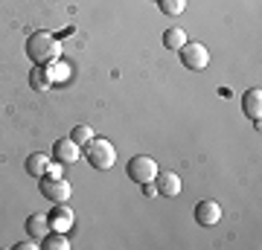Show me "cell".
I'll use <instances>...</instances> for the list:
<instances>
[{
  "mask_svg": "<svg viewBox=\"0 0 262 250\" xmlns=\"http://www.w3.org/2000/svg\"><path fill=\"white\" fill-rule=\"evenodd\" d=\"M29 87L38 90V93H47L50 87H53V79H50V73H47L44 64H35L32 70H29Z\"/></svg>",
  "mask_w": 262,
  "mask_h": 250,
  "instance_id": "7c38bea8",
  "label": "cell"
},
{
  "mask_svg": "<svg viewBox=\"0 0 262 250\" xmlns=\"http://www.w3.org/2000/svg\"><path fill=\"white\" fill-rule=\"evenodd\" d=\"M64 70H67V67L56 64V67H53V70H47V73H50V79H53V82H56V79H64Z\"/></svg>",
  "mask_w": 262,
  "mask_h": 250,
  "instance_id": "d6986e66",
  "label": "cell"
},
{
  "mask_svg": "<svg viewBox=\"0 0 262 250\" xmlns=\"http://www.w3.org/2000/svg\"><path fill=\"white\" fill-rule=\"evenodd\" d=\"M15 250H41V241H38V239H32V236H29V239L18 241V244H15Z\"/></svg>",
  "mask_w": 262,
  "mask_h": 250,
  "instance_id": "ac0fdd59",
  "label": "cell"
},
{
  "mask_svg": "<svg viewBox=\"0 0 262 250\" xmlns=\"http://www.w3.org/2000/svg\"><path fill=\"white\" fill-rule=\"evenodd\" d=\"M27 56L35 61V64H53L58 56H61V44L50 32H32L27 41Z\"/></svg>",
  "mask_w": 262,
  "mask_h": 250,
  "instance_id": "6da1fadb",
  "label": "cell"
},
{
  "mask_svg": "<svg viewBox=\"0 0 262 250\" xmlns=\"http://www.w3.org/2000/svg\"><path fill=\"white\" fill-rule=\"evenodd\" d=\"M195 221L201 227H215V224L222 221V207L215 204V201H198L195 204Z\"/></svg>",
  "mask_w": 262,
  "mask_h": 250,
  "instance_id": "ba28073f",
  "label": "cell"
},
{
  "mask_svg": "<svg viewBox=\"0 0 262 250\" xmlns=\"http://www.w3.org/2000/svg\"><path fill=\"white\" fill-rule=\"evenodd\" d=\"M242 111H245L248 120L259 122V117H262V90L259 87H251V90L242 96Z\"/></svg>",
  "mask_w": 262,
  "mask_h": 250,
  "instance_id": "30bf717a",
  "label": "cell"
},
{
  "mask_svg": "<svg viewBox=\"0 0 262 250\" xmlns=\"http://www.w3.org/2000/svg\"><path fill=\"white\" fill-rule=\"evenodd\" d=\"M41 195L53 204H67L70 195H73V186L67 184L64 177H41Z\"/></svg>",
  "mask_w": 262,
  "mask_h": 250,
  "instance_id": "5b68a950",
  "label": "cell"
},
{
  "mask_svg": "<svg viewBox=\"0 0 262 250\" xmlns=\"http://www.w3.org/2000/svg\"><path fill=\"white\" fill-rule=\"evenodd\" d=\"M84 157H88V163L94 169H111L114 163H117V148H114L111 140L105 137H94L91 143H88V151H84Z\"/></svg>",
  "mask_w": 262,
  "mask_h": 250,
  "instance_id": "7a4b0ae2",
  "label": "cell"
},
{
  "mask_svg": "<svg viewBox=\"0 0 262 250\" xmlns=\"http://www.w3.org/2000/svg\"><path fill=\"white\" fill-rule=\"evenodd\" d=\"M178 53H181V61H184L187 70H204L210 64V50L204 44H198V41H187Z\"/></svg>",
  "mask_w": 262,
  "mask_h": 250,
  "instance_id": "3957f363",
  "label": "cell"
},
{
  "mask_svg": "<svg viewBox=\"0 0 262 250\" xmlns=\"http://www.w3.org/2000/svg\"><path fill=\"white\" fill-rule=\"evenodd\" d=\"M47 218H50V230H56V233H70L73 230V221H76L73 210L67 204H56V210H53Z\"/></svg>",
  "mask_w": 262,
  "mask_h": 250,
  "instance_id": "52a82bcc",
  "label": "cell"
},
{
  "mask_svg": "<svg viewBox=\"0 0 262 250\" xmlns=\"http://www.w3.org/2000/svg\"><path fill=\"white\" fill-rule=\"evenodd\" d=\"M50 169V157L47 154H41V151H35V154H29L27 157V172L32 177H44Z\"/></svg>",
  "mask_w": 262,
  "mask_h": 250,
  "instance_id": "4fadbf2b",
  "label": "cell"
},
{
  "mask_svg": "<svg viewBox=\"0 0 262 250\" xmlns=\"http://www.w3.org/2000/svg\"><path fill=\"white\" fill-rule=\"evenodd\" d=\"M44 177H61V163H50V169H47Z\"/></svg>",
  "mask_w": 262,
  "mask_h": 250,
  "instance_id": "ffe728a7",
  "label": "cell"
},
{
  "mask_svg": "<svg viewBox=\"0 0 262 250\" xmlns=\"http://www.w3.org/2000/svg\"><path fill=\"white\" fill-rule=\"evenodd\" d=\"M82 146H76L70 137L64 140H56V146H53V157H56V163H61V166H70V163H76V160L82 157V151H79Z\"/></svg>",
  "mask_w": 262,
  "mask_h": 250,
  "instance_id": "8992f818",
  "label": "cell"
},
{
  "mask_svg": "<svg viewBox=\"0 0 262 250\" xmlns=\"http://www.w3.org/2000/svg\"><path fill=\"white\" fill-rule=\"evenodd\" d=\"M158 163L151 157H146V154H137V157H131V163H128V177L134 180V184H151L155 177H158Z\"/></svg>",
  "mask_w": 262,
  "mask_h": 250,
  "instance_id": "277c9868",
  "label": "cell"
},
{
  "mask_svg": "<svg viewBox=\"0 0 262 250\" xmlns=\"http://www.w3.org/2000/svg\"><path fill=\"white\" fill-rule=\"evenodd\" d=\"M94 137H96V134H94V128H91V125H76V128L70 131V140H73L76 146H88Z\"/></svg>",
  "mask_w": 262,
  "mask_h": 250,
  "instance_id": "e0dca14e",
  "label": "cell"
},
{
  "mask_svg": "<svg viewBox=\"0 0 262 250\" xmlns=\"http://www.w3.org/2000/svg\"><path fill=\"white\" fill-rule=\"evenodd\" d=\"M187 44V32L181 27H169L166 32H163V47H169V50H181V47Z\"/></svg>",
  "mask_w": 262,
  "mask_h": 250,
  "instance_id": "9a60e30c",
  "label": "cell"
},
{
  "mask_svg": "<svg viewBox=\"0 0 262 250\" xmlns=\"http://www.w3.org/2000/svg\"><path fill=\"white\" fill-rule=\"evenodd\" d=\"M50 233V218H47V213H32L27 218V236H32V239H44Z\"/></svg>",
  "mask_w": 262,
  "mask_h": 250,
  "instance_id": "8fae6325",
  "label": "cell"
},
{
  "mask_svg": "<svg viewBox=\"0 0 262 250\" xmlns=\"http://www.w3.org/2000/svg\"><path fill=\"white\" fill-rule=\"evenodd\" d=\"M158 6L163 15H169V18H178L181 12L187 9V0H158Z\"/></svg>",
  "mask_w": 262,
  "mask_h": 250,
  "instance_id": "2e32d148",
  "label": "cell"
},
{
  "mask_svg": "<svg viewBox=\"0 0 262 250\" xmlns=\"http://www.w3.org/2000/svg\"><path fill=\"white\" fill-rule=\"evenodd\" d=\"M41 247L44 250H67L70 247V239H67V233H47L44 239H41Z\"/></svg>",
  "mask_w": 262,
  "mask_h": 250,
  "instance_id": "5bb4252c",
  "label": "cell"
},
{
  "mask_svg": "<svg viewBox=\"0 0 262 250\" xmlns=\"http://www.w3.org/2000/svg\"><path fill=\"white\" fill-rule=\"evenodd\" d=\"M143 195H146V198H155V195H158V186H155V180H151V184H143Z\"/></svg>",
  "mask_w": 262,
  "mask_h": 250,
  "instance_id": "44dd1931",
  "label": "cell"
},
{
  "mask_svg": "<svg viewBox=\"0 0 262 250\" xmlns=\"http://www.w3.org/2000/svg\"><path fill=\"white\" fill-rule=\"evenodd\" d=\"M155 186H158V195L175 198V195H181V175L178 172H158Z\"/></svg>",
  "mask_w": 262,
  "mask_h": 250,
  "instance_id": "9c48e42d",
  "label": "cell"
}]
</instances>
